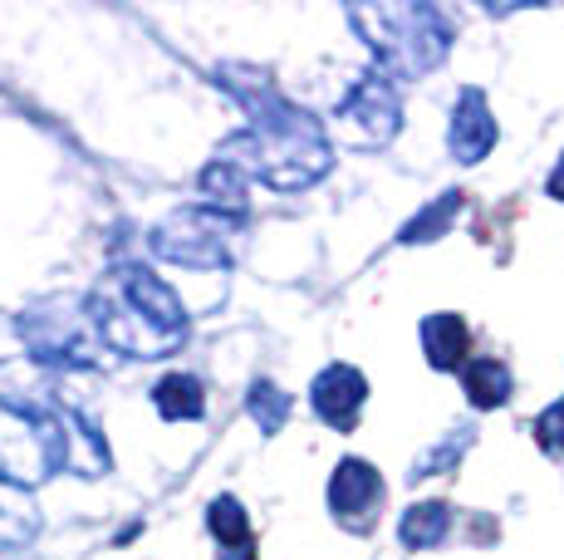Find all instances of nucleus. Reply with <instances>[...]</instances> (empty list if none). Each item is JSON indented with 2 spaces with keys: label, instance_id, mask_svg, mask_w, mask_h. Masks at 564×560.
Returning a JSON list of instances; mask_svg holds the SVG:
<instances>
[{
  "label": "nucleus",
  "instance_id": "obj_1",
  "mask_svg": "<svg viewBox=\"0 0 564 560\" xmlns=\"http://www.w3.org/2000/svg\"><path fill=\"white\" fill-rule=\"evenodd\" d=\"M216 84L251 114V123L226 138L212 163L236 172L241 182H265L275 192H300L314 187L319 177H329L334 168L329 133L319 128V118L295 109L270 84L265 69H256V64H216Z\"/></svg>",
  "mask_w": 564,
  "mask_h": 560
},
{
  "label": "nucleus",
  "instance_id": "obj_2",
  "mask_svg": "<svg viewBox=\"0 0 564 560\" xmlns=\"http://www.w3.org/2000/svg\"><path fill=\"white\" fill-rule=\"evenodd\" d=\"M84 310H89L94 340L128 359H162L187 340V310H182L177 290L138 261L113 266L84 295Z\"/></svg>",
  "mask_w": 564,
  "mask_h": 560
},
{
  "label": "nucleus",
  "instance_id": "obj_3",
  "mask_svg": "<svg viewBox=\"0 0 564 560\" xmlns=\"http://www.w3.org/2000/svg\"><path fill=\"white\" fill-rule=\"evenodd\" d=\"M349 25L388 79H422L452 50V20L437 6H349Z\"/></svg>",
  "mask_w": 564,
  "mask_h": 560
},
{
  "label": "nucleus",
  "instance_id": "obj_4",
  "mask_svg": "<svg viewBox=\"0 0 564 560\" xmlns=\"http://www.w3.org/2000/svg\"><path fill=\"white\" fill-rule=\"evenodd\" d=\"M64 467H74L69 418L54 413L50 403L0 394V482L30 492Z\"/></svg>",
  "mask_w": 564,
  "mask_h": 560
},
{
  "label": "nucleus",
  "instance_id": "obj_5",
  "mask_svg": "<svg viewBox=\"0 0 564 560\" xmlns=\"http://www.w3.org/2000/svg\"><path fill=\"white\" fill-rule=\"evenodd\" d=\"M246 217H226V212L206 207H182L172 212L167 222H158L148 231V246H153L158 261L187 266V271H226L231 266V236L241 231Z\"/></svg>",
  "mask_w": 564,
  "mask_h": 560
},
{
  "label": "nucleus",
  "instance_id": "obj_6",
  "mask_svg": "<svg viewBox=\"0 0 564 560\" xmlns=\"http://www.w3.org/2000/svg\"><path fill=\"white\" fill-rule=\"evenodd\" d=\"M20 340L30 344L40 364H54V369H89L94 349H99L84 295H54L30 305L20 315Z\"/></svg>",
  "mask_w": 564,
  "mask_h": 560
},
{
  "label": "nucleus",
  "instance_id": "obj_7",
  "mask_svg": "<svg viewBox=\"0 0 564 560\" xmlns=\"http://www.w3.org/2000/svg\"><path fill=\"white\" fill-rule=\"evenodd\" d=\"M398 128H403V104H398V84L383 69L364 74L334 114V133L349 148H388Z\"/></svg>",
  "mask_w": 564,
  "mask_h": 560
},
{
  "label": "nucleus",
  "instance_id": "obj_8",
  "mask_svg": "<svg viewBox=\"0 0 564 560\" xmlns=\"http://www.w3.org/2000/svg\"><path fill=\"white\" fill-rule=\"evenodd\" d=\"M378 506H383V477H378L364 457H344L339 467H334V477H329L334 521L349 526V531H368L373 516H378Z\"/></svg>",
  "mask_w": 564,
  "mask_h": 560
},
{
  "label": "nucleus",
  "instance_id": "obj_9",
  "mask_svg": "<svg viewBox=\"0 0 564 560\" xmlns=\"http://www.w3.org/2000/svg\"><path fill=\"white\" fill-rule=\"evenodd\" d=\"M368 403V379L354 364H329V369L314 374L310 384V408L319 413V423H329L334 433H349L354 423H359Z\"/></svg>",
  "mask_w": 564,
  "mask_h": 560
},
{
  "label": "nucleus",
  "instance_id": "obj_10",
  "mask_svg": "<svg viewBox=\"0 0 564 560\" xmlns=\"http://www.w3.org/2000/svg\"><path fill=\"white\" fill-rule=\"evenodd\" d=\"M496 138H501V128H496V114L491 104H486V94L476 89V84H466L457 94V109H452V123H447V148L452 158L466 168H476L486 153L496 148Z\"/></svg>",
  "mask_w": 564,
  "mask_h": 560
},
{
  "label": "nucleus",
  "instance_id": "obj_11",
  "mask_svg": "<svg viewBox=\"0 0 564 560\" xmlns=\"http://www.w3.org/2000/svg\"><path fill=\"white\" fill-rule=\"evenodd\" d=\"M466 344H471V335H466V320L452 315V310H437V315L422 320V354H427L432 369L452 374L462 369L471 354H466Z\"/></svg>",
  "mask_w": 564,
  "mask_h": 560
},
{
  "label": "nucleus",
  "instance_id": "obj_12",
  "mask_svg": "<svg viewBox=\"0 0 564 560\" xmlns=\"http://www.w3.org/2000/svg\"><path fill=\"white\" fill-rule=\"evenodd\" d=\"M462 389L471 398V408H501L516 389L511 364L496 359V354H476V359L462 364Z\"/></svg>",
  "mask_w": 564,
  "mask_h": 560
},
{
  "label": "nucleus",
  "instance_id": "obj_13",
  "mask_svg": "<svg viewBox=\"0 0 564 560\" xmlns=\"http://www.w3.org/2000/svg\"><path fill=\"white\" fill-rule=\"evenodd\" d=\"M40 536V511L30 502V492L0 482V551H25Z\"/></svg>",
  "mask_w": 564,
  "mask_h": 560
},
{
  "label": "nucleus",
  "instance_id": "obj_14",
  "mask_svg": "<svg viewBox=\"0 0 564 560\" xmlns=\"http://www.w3.org/2000/svg\"><path fill=\"white\" fill-rule=\"evenodd\" d=\"M452 531V506L447 502H412L403 511V521H398V541L408 546V551H432V546H442Z\"/></svg>",
  "mask_w": 564,
  "mask_h": 560
},
{
  "label": "nucleus",
  "instance_id": "obj_15",
  "mask_svg": "<svg viewBox=\"0 0 564 560\" xmlns=\"http://www.w3.org/2000/svg\"><path fill=\"white\" fill-rule=\"evenodd\" d=\"M153 403L167 423H197L206 413V389L197 374H167L153 384Z\"/></svg>",
  "mask_w": 564,
  "mask_h": 560
},
{
  "label": "nucleus",
  "instance_id": "obj_16",
  "mask_svg": "<svg viewBox=\"0 0 564 560\" xmlns=\"http://www.w3.org/2000/svg\"><path fill=\"white\" fill-rule=\"evenodd\" d=\"M462 202H466V192H437V197H432L427 207H422L417 217L398 231V241L403 246H427V241H437V236H447L452 222L462 217Z\"/></svg>",
  "mask_w": 564,
  "mask_h": 560
},
{
  "label": "nucleus",
  "instance_id": "obj_17",
  "mask_svg": "<svg viewBox=\"0 0 564 560\" xmlns=\"http://www.w3.org/2000/svg\"><path fill=\"white\" fill-rule=\"evenodd\" d=\"M206 526H212V536L221 546H251L256 531H251V516H246V506L236 497H216L206 506Z\"/></svg>",
  "mask_w": 564,
  "mask_h": 560
},
{
  "label": "nucleus",
  "instance_id": "obj_18",
  "mask_svg": "<svg viewBox=\"0 0 564 560\" xmlns=\"http://www.w3.org/2000/svg\"><path fill=\"white\" fill-rule=\"evenodd\" d=\"M471 443H476V428H457V433H447L432 452H422V457L412 462L408 477H412V482H422V477H442V472H452V467H457V462L466 457V448H471Z\"/></svg>",
  "mask_w": 564,
  "mask_h": 560
},
{
  "label": "nucleus",
  "instance_id": "obj_19",
  "mask_svg": "<svg viewBox=\"0 0 564 560\" xmlns=\"http://www.w3.org/2000/svg\"><path fill=\"white\" fill-rule=\"evenodd\" d=\"M246 408H251V418L260 423V433H280V428H285V418L295 413V398L280 394L270 379H256L251 384V398H246Z\"/></svg>",
  "mask_w": 564,
  "mask_h": 560
},
{
  "label": "nucleus",
  "instance_id": "obj_20",
  "mask_svg": "<svg viewBox=\"0 0 564 560\" xmlns=\"http://www.w3.org/2000/svg\"><path fill=\"white\" fill-rule=\"evenodd\" d=\"M535 438H540V448L545 452H560L564 457V398L560 403H550L545 413L535 418Z\"/></svg>",
  "mask_w": 564,
  "mask_h": 560
},
{
  "label": "nucleus",
  "instance_id": "obj_21",
  "mask_svg": "<svg viewBox=\"0 0 564 560\" xmlns=\"http://www.w3.org/2000/svg\"><path fill=\"white\" fill-rule=\"evenodd\" d=\"M545 192H550V197H555V202H564V153H560V163H555V172H550Z\"/></svg>",
  "mask_w": 564,
  "mask_h": 560
},
{
  "label": "nucleus",
  "instance_id": "obj_22",
  "mask_svg": "<svg viewBox=\"0 0 564 560\" xmlns=\"http://www.w3.org/2000/svg\"><path fill=\"white\" fill-rule=\"evenodd\" d=\"M216 560H256V541L251 546H221Z\"/></svg>",
  "mask_w": 564,
  "mask_h": 560
}]
</instances>
